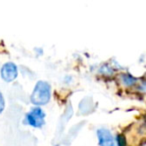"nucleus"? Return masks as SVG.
Masks as SVG:
<instances>
[{"label": "nucleus", "mask_w": 146, "mask_h": 146, "mask_svg": "<svg viewBox=\"0 0 146 146\" xmlns=\"http://www.w3.org/2000/svg\"><path fill=\"white\" fill-rule=\"evenodd\" d=\"M51 96L50 84L46 81H38L31 94V103L34 105H45L49 102Z\"/></svg>", "instance_id": "obj_1"}, {"label": "nucleus", "mask_w": 146, "mask_h": 146, "mask_svg": "<svg viewBox=\"0 0 146 146\" xmlns=\"http://www.w3.org/2000/svg\"><path fill=\"white\" fill-rule=\"evenodd\" d=\"M45 113L41 108H33L25 116V120L28 125L35 128H40L45 123Z\"/></svg>", "instance_id": "obj_2"}, {"label": "nucleus", "mask_w": 146, "mask_h": 146, "mask_svg": "<svg viewBox=\"0 0 146 146\" xmlns=\"http://www.w3.org/2000/svg\"><path fill=\"white\" fill-rule=\"evenodd\" d=\"M97 138L99 146H118L114 136L106 128H100L97 130Z\"/></svg>", "instance_id": "obj_3"}, {"label": "nucleus", "mask_w": 146, "mask_h": 146, "mask_svg": "<svg viewBox=\"0 0 146 146\" xmlns=\"http://www.w3.org/2000/svg\"><path fill=\"white\" fill-rule=\"evenodd\" d=\"M1 78L5 82H11L17 77L18 71H17V66L12 62H7L1 68Z\"/></svg>", "instance_id": "obj_4"}, {"label": "nucleus", "mask_w": 146, "mask_h": 146, "mask_svg": "<svg viewBox=\"0 0 146 146\" xmlns=\"http://www.w3.org/2000/svg\"><path fill=\"white\" fill-rule=\"evenodd\" d=\"M122 82H123L124 85L130 86V85H133V84L135 83L136 79L132 77V76H130V75H124L123 78H122Z\"/></svg>", "instance_id": "obj_5"}, {"label": "nucleus", "mask_w": 146, "mask_h": 146, "mask_svg": "<svg viewBox=\"0 0 146 146\" xmlns=\"http://www.w3.org/2000/svg\"><path fill=\"white\" fill-rule=\"evenodd\" d=\"M4 106H5V102H4V98H3L2 93L0 92V113L3 111L4 109Z\"/></svg>", "instance_id": "obj_6"}]
</instances>
